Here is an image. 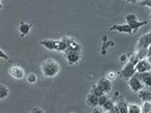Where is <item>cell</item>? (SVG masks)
I'll return each mask as SVG.
<instances>
[{
  "label": "cell",
  "instance_id": "cell-35",
  "mask_svg": "<svg viewBox=\"0 0 151 113\" xmlns=\"http://www.w3.org/2000/svg\"><path fill=\"white\" fill-rule=\"evenodd\" d=\"M72 113H74V112H72Z\"/></svg>",
  "mask_w": 151,
  "mask_h": 113
},
{
  "label": "cell",
  "instance_id": "cell-30",
  "mask_svg": "<svg viewBox=\"0 0 151 113\" xmlns=\"http://www.w3.org/2000/svg\"><path fill=\"white\" fill-rule=\"evenodd\" d=\"M110 112H111V113H120L116 104H114V105H113V107H111V109L110 110Z\"/></svg>",
  "mask_w": 151,
  "mask_h": 113
},
{
  "label": "cell",
  "instance_id": "cell-32",
  "mask_svg": "<svg viewBox=\"0 0 151 113\" xmlns=\"http://www.w3.org/2000/svg\"><path fill=\"white\" fill-rule=\"evenodd\" d=\"M127 3H130V4H135L137 2V0H126Z\"/></svg>",
  "mask_w": 151,
  "mask_h": 113
},
{
  "label": "cell",
  "instance_id": "cell-16",
  "mask_svg": "<svg viewBox=\"0 0 151 113\" xmlns=\"http://www.w3.org/2000/svg\"><path fill=\"white\" fill-rule=\"evenodd\" d=\"M127 113H142L141 107L137 104H129L127 105Z\"/></svg>",
  "mask_w": 151,
  "mask_h": 113
},
{
  "label": "cell",
  "instance_id": "cell-5",
  "mask_svg": "<svg viewBox=\"0 0 151 113\" xmlns=\"http://www.w3.org/2000/svg\"><path fill=\"white\" fill-rule=\"evenodd\" d=\"M151 70V64L149 59H140L137 64L135 65V71L136 73H145V72H150Z\"/></svg>",
  "mask_w": 151,
  "mask_h": 113
},
{
  "label": "cell",
  "instance_id": "cell-31",
  "mask_svg": "<svg viewBox=\"0 0 151 113\" xmlns=\"http://www.w3.org/2000/svg\"><path fill=\"white\" fill-rule=\"evenodd\" d=\"M120 60L121 61H123V62H127L126 60H127V55H122L121 56V58H120Z\"/></svg>",
  "mask_w": 151,
  "mask_h": 113
},
{
  "label": "cell",
  "instance_id": "cell-24",
  "mask_svg": "<svg viewBox=\"0 0 151 113\" xmlns=\"http://www.w3.org/2000/svg\"><path fill=\"white\" fill-rule=\"evenodd\" d=\"M27 80L28 83H35L37 81V75L35 74L31 73V74H29L27 75Z\"/></svg>",
  "mask_w": 151,
  "mask_h": 113
},
{
  "label": "cell",
  "instance_id": "cell-19",
  "mask_svg": "<svg viewBox=\"0 0 151 113\" xmlns=\"http://www.w3.org/2000/svg\"><path fill=\"white\" fill-rule=\"evenodd\" d=\"M137 20H138V19H137V16L134 13H129L125 16V21L127 25H130V24H132Z\"/></svg>",
  "mask_w": 151,
  "mask_h": 113
},
{
  "label": "cell",
  "instance_id": "cell-6",
  "mask_svg": "<svg viewBox=\"0 0 151 113\" xmlns=\"http://www.w3.org/2000/svg\"><path fill=\"white\" fill-rule=\"evenodd\" d=\"M9 74L15 79H22L25 77V70L19 65H12L9 69Z\"/></svg>",
  "mask_w": 151,
  "mask_h": 113
},
{
  "label": "cell",
  "instance_id": "cell-18",
  "mask_svg": "<svg viewBox=\"0 0 151 113\" xmlns=\"http://www.w3.org/2000/svg\"><path fill=\"white\" fill-rule=\"evenodd\" d=\"M109 99H110V97H109L108 94H106V93H103L102 95L98 96L97 97V107H101L104 104L109 100Z\"/></svg>",
  "mask_w": 151,
  "mask_h": 113
},
{
  "label": "cell",
  "instance_id": "cell-17",
  "mask_svg": "<svg viewBox=\"0 0 151 113\" xmlns=\"http://www.w3.org/2000/svg\"><path fill=\"white\" fill-rule=\"evenodd\" d=\"M9 91L5 85H0V100H4L9 96Z\"/></svg>",
  "mask_w": 151,
  "mask_h": 113
},
{
  "label": "cell",
  "instance_id": "cell-8",
  "mask_svg": "<svg viewBox=\"0 0 151 113\" xmlns=\"http://www.w3.org/2000/svg\"><path fill=\"white\" fill-rule=\"evenodd\" d=\"M150 47V32L143 35L137 41V49H147Z\"/></svg>",
  "mask_w": 151,
  "mask_h": 113
},
{
  "label": "cell",
  "instance_id": "cell-4",
  "mask_svg": "<svg viewBox=\"0 0 151 113\" xmlns=\"http://www.w3.org/2000/svg\"><path fill=\"white\" fill-rule=\"evenodd\" d=\"M127 84H129V87L133 92H138L141 89H143L145 86L141 82V80L136 77L135 75H133L132 77L129 79H127Z\"/></svg>",
  "mask_w": 151,
  "mask_h": 113
},
{
  "label": "cell",
  "instance_id": "cell-29",
  "mask_svg": "<svg viewBox=\"0 0 151 113\" xmlns=\"http://www.w3.org/2000/svg\"><path fill=\"white\" fill-rule=\"evenodd\" d=\"M31 113H45V111L40 107H33L31 110Z\"/></svg>",
  "mask_w": 151,
  "mask_h": 113
},
{
  "label": "cell",
  "instance_id": "cell-21",
  "mask_svg": "<svg viewBox=\"0 0 151 113\" xmlns=\"http://www.w3.org/2000/svg\"><path fill=\"white\" fill-rule=\"evenodd\" d=\"M116 105L118 107V109H119L120 113H127V104L126 102L120 101L116 103Z\"/></svg>",
  "mask_w": 151,
  "mask_h": 113
},
{
  "label": "cell",
  "instance_id": "cell-23",
  "mask_svg": "<svg viewBox=\"0 0 151 113\" xmlns=\"http://www.w3.org/2000/svg\"><path fill=\"white\" fill-rule=\"evenodd\" d=\"M92 92L93 94H94V95L97 96V97H98V96H100V95H102V94L104 93V92L101 91V89L96 86V85H93V88L91 89V92Z\"/></svg>",
  "mask_w": 151,
  "mask_h": 113
},
{
  "label": "cell",
  "instance_id": "cell-26",
  "mask_svg": "<svg viewBox=\"0 0 151 113\" xmlns=\"http://www.w3.org/2000/svg\"><path fill=\"white\" fill-rule=\"evenodd\" d=\"M115 77H116V75H115L114 72H112V71H110V72H109L107 74V75H106V78L110 80V81H111V80H114Z\"/></svg>",
  "mask_w": 151,
  "mask_h": 113
},
{
  "label": "cell",
  "instance_id": "cell-34",
  "mask_svg": "<svg viewBox=\"0 0 151 113\" xmlns=\"http://www.w3.org/2000/svg\"><path fill=\"white\" fill-rule=\"evenodd\" d=\"M137 1H139V2H140V1H142V0H137Z\"/></svg>",
  "mask_w": 151,
  "mask_h": 113
},
{
  "label": "cell",
  "instance_id": "cell-15",
  "mask_svg": "<svg viewBox=\"0 0 151 113\" xmlns=\"http://www.w3.org/2000/svg\"><path fill=\"white\" fill-rule=\"evenodd\" d=\"M86 104L89 107H97V96H96L92 92H89L86 97Z\"/></svg>",
  "mask_w": 151,
  "mask_h": 113
},
{
  "label": "cell",
  "instance_id": "cell-20",
  "mask_svg": "<svg viewBox=\"0 0 151 113\" xmlns=\"http://www.w3.org/2000/svg\"><path fill=\"white\" fill-rule=\"evenodd\" d=\"M142 113H150L151 112V103L150 102H143L141 107Z\"/></svg>",
  "mask_w": 151,
  "mask_h": 113
},
{
  "label": "cell",
  "instance_id": "cell-2",
  "mask_svg": "<svg viewBox=\"0 0 151 113\" xmlns=\"http://www.w3.org/2000/svg\"><path fill=\"white\" fill-rule=\"evenodd\" d=\"M63 53L66 60H67L68 64L70 65H75L78 63L80 58H81V51L74 50L72 48H70V47H67Z\"/></svg>",
  "mask_w": 151,
  "mask_h": 113
},
{
  "label": "cell",
  "instance_id": "cell-13",
  "mask_svg": "<svg viewBox=\"0 0 151 113\" xmlns=\"http://www.w3.org/2000/svg\"><path fill=\"white\" fill-rule=\"evenodd\" d=\"M138 97L141 99L143 102H150L151 101V92L149 91H147V89H141V91H139L138 92Z\"/></svg>",
  "mask_w": 151,
  "mask_h": 113
},
{
  "label": "cell",
  "instance_id": "cell-10",
  "mask_svg": "<svg viewBox=\"0 0 151 113\" xmlns=\"http://www.w3.org/2000/svg\"><path fill=\"white\" fill-rule=\"evenodd\" d=\"M40 44L44 45L46 49L50 51H58V45H59V41L57 40H42L40 41Z\"/></svg>",
  "mask_w": 151,
  "mask_h": 113
},
{
  "label": "cell",
  "instance_id": "cell-36",
  "mask_svg": "<svg viewBox=\"0 0 151 113\" xmlns=\"http://www.w3.org/2000/svg\"><path fill=\"white\" fill-rule=\"evenodd\" d=\"M150 113H151V112H150Z\"/></svg>",
  "mask_w": 151,
  "mask_h": 113
},
{
  "label": "cell",
  "instance_id": "cell-22",
  "mask_svg": "<svg viewBox=\"0 0 151 113\" xmlns=\"http://www.w3.org/2000/svg\"><path fill=\"white\" fill-rule=\"evenodd\" d=\"M113 105H114V103H113V102L111 100V99H109V100L101 107V108H102V110H103L104 112L110 111V110L111 109V107H113Z\"/></svg>",
  "mask_w": 151,
  "mask_h": 113
},
{
  "label": "cell",
  "instance_id": "cell-1",
  "mask_svg": "<svg viewBox=\"0 0 151 113\" xmlns=\"http://www.w3.org/2000/svg\"><path fill=\"white\" fill-rule=\"evenodd\" d=\"M60 64L54 59H46L41 63V71L45 77L53 78L60 72Z\"/></svg>",
  "mask_w": 151,
  "mask_h": 113
},
{
  "label": "cell",
  "instance_id": "cell-9",
  "mask_svg": "<svg viewBox=\"0 0 151 113\" xmlns=\"http://www.w3.org/2000/svg\"><path fill=\"white\" fill-rule=\"evenodd\" d=\"M134 75L141 80V82L143 83L145 86H146V87L151 86V74H150V72L135 73Z\"/></svg>",
  "mask_w": 151,
  "mask_h": 113
},
{
  "label": "cell",
  "instance_id": "cell-14",
  "mask_svg": "<svg viewBox=\"0 0 151 113\" xmlns=\"http://www.w3.org/2000/svg\"><path fill=\"white\" fill-rule=\"evenodd\" d=\"M147 23H148L147 21H142V22H141V21H138V20H137V21L133 22L132 24H130V25H129V27L131 28L132 34H133V33H135V32H137V31H138L142 26H145Z\"/></svg>",
  "mask_w": 151,
  "mask_h": 113
},
{
  "label": "cell",
  "instance_id": "cell-33",
  "mask_svg": "<svg viewBox=\"0 0 151 113\" xmlns=\"http://www.w3.org/2000/svg\"><path fill=\"white\" fill-rule=\"evenodd\" d=\"M1 1H2V0H0V9H1L3 8V6H2V4H1Z\"/></svg>",
  "mask_w": 151,
  "mask_h": 113
},
{
  "label": "cell",
  "instance_id": "cell-7",
  "mask_svg": "<svg viewBox=\"0 0 151 113\" xmlns=\"http://www.w3.org/2000/svg\"><path fill=\"white\" fill-rule=\"evenodd\" d=\"M96 85L101 89L104 93H106V94H108L109 92H110L111 91V88H112L111 81H110V80L107 79L106 77L100 78Z\"/></svg>",
  "mask_w": 151,
  "mask_h": 113
},
{
  "label": "cell",
  "instance_id": "cell-3",
  "mask_svg": "<svg viewBox=\"0 0 151 113\" xmlns=\"http://www.w3.org/2000/svg\"><path fill=\"white\" fill-rule=\"evenodd\" d=\"M135 73H136L135 65L132 64L131 62H129V61H127L124 65V67H123L122 70L120 71L119 75L121 77V78L127 80V79H129L130 77H133Z\"/></svg>",
  "mask_w": 151,
  "mask_h": 113
},
{
  "label": "cell",
  "instance_id": "cell-11",
  "mask_svg": "<svg viewBox=\"0 0 151 113\" xmlns=\"http://www.w3.org/2000/svg\"><path fill=\"white\" fill-rule=\"evenodd\" d=\"M110 30H114L117 32H120V33H127V34H129L132 35V31H131V28L129 27V25H112L110 27Z\"/></svg>",
  "mask_w": 151,
  "mask_h": 113
},
{
  "label": "cell",
  "instance_id": "cell-25",
  "mask_svg": "<svg viewBox=\"0 0 151 113\" xmlns=\"http://www.w3.org/2000/svg\"><path fill=\"white\" fill-rule=\"evenodd\" d=\"M140 6H146L149 9H151V0H142L139 2Z\"/></svg>",
  "mask_w": 151,
  "mask_h": 113
},
{
  "label": "cell",
  "instance_id": "cell-28",
  "mask_svg": "<svg viewBox=\"0 0 151 113\" xmlns=\"http://www.w3.org/2000/svg\"><path fill=\"white\" fill-rule=\"evenodd\" d=\"M91 113H104V111L102 110L101 107H93V110L91 111Z\"/></svg>",
  "mask_w": 151,
  "mask_h": 113
},
{
  "label": "cell",
  "instance_id": "cell-27",
  "mask_svg": "<svg viewBox=\"0 0 151 113\" xmlns=\"http://www.w3.org/2000/svg\"><path fill=\"white\" fill-rule=\"evenodd\" d=\"M0 59H5V60H8V59H9L8 55H7L6 53H5V52H4L2 49H0Z\"/></svg>",
  "mask_w": 151,
  "mask_h": 113
},
{
  "label": "cell",
  "instance_id": "cell-12",
  "mask_svg": "<svg viewBox=\"0 0 151 113\" xmlns=\"http://www.w3.org/2000/svg\"><path fill=\"white\" fill-rule=\"evenodd\" d=\"M31 26H32L31 24H27V23L21 22L20 25H19V26H18V30H19V32H20L21 37H25V36L29 34Z\"/></svg>",
  "mask_w": 151,
  "mask_h": 113
}]
</instances>
